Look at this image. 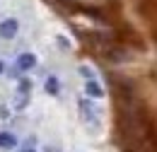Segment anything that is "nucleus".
<instances>
[{
	"mask_svg": "<svg viewBox=\"0 0 157 152\" xmlns=\"http://www.w3.org/2000/svg\"><path fill=\"white\" fill-rule=\"evenodd\" d=\"M24 152H32V150H24Z\"/></svg>",
	"mask_w": 157,
	"mask_h": 152,
	"instance_id": "6e6552de",
	"label": "nucleus"
},
{
	"mask_svg": "<svg viewBox=\"0 0 157 152\" xmlns=\"http://www.w3.org/2000/svg\"><path fill=\"white\" fill-rule=\"evenodd\" d=\"M85 89H87V94L94 97V99H99V97H101V87H99L94 80H87V87H85Z\"/></svg>",
	"mask_w": 157,
	"mask_h": 152,
	"instance_id": "39448f33",
	"label": "nucleus"
},
{
	"mask_svg": "<svg viewBox=\"0 0 157 152\" xmlns=\"http://www.w3.org/2000/svg\"><path fill=\"white\" fill-rule=\"evenodd\" d=\"M17 29H20L17 19H5V22L0 24V36L2 39H15L17 36Z\"/></svg>",
	"mask_w": 157,
	"mask_h": 152,
	"instance_id": "f257e3e1",
	"label": "nucleus"
},
{
	"mask_svg": "<svg viewBox=\"0 0 157 152\" xmlns=\"http://www.w3.org/2000/svg\"><path fill=\"white\" fill-rule=\"evenodd\" d=\"M0 73H2V63H0Z\"/></svg>",
	"mask_w": 157,
	"mask_h": 152,
	"instance_id": "0eeeda50",
	"label": "nucleus"
},
{
	"mask_svg": "<svg viewBox=\"0 0 157 152\" xmlns=\"http://www.w3.org/2000/svg\"><path fill=\"white\" fill-rule=\"evenodd\" d=\"M34 65H36L34 53H24V56H20V60H17V68H20V70H32Z\"/></svg>",
	"mask_w": 157,
	"mask_h": 152,
	"instance_id": "f03ea898",
	"label": "nucleus"
},
{
	"mask_svg": "<svg viewBox=\"0 0 157 152\" xmlns=\"http://www.w3.org/2000/svg\"><path fill=\"white\" fill-rule=\"evenodd\" d=\"M46 92H51V94L58 92V80H56V77H48V80H46Z\"/></svg>",
	"mask_w": 157,
	"mask_h": 152,
	"instance_id": "423d86ee",
	"label": "nucleus"
},
{
	"mask_svg": "<svg viewBox=\"0 0 157 152\" xmlns=\"http://www.w3.org/2000/svg\"><path fill=\"white\" fill-rule=\"evenodd\" d=\"M17 145V138L12 133H0V147H15Z\"/></svg>",
	"mask_w": 157,
	"mask_h": 152,
	"instance_id": "20e7f679",
	"label": "nucleus"
},
{
	"mask_svg": "<svg viewBox=\"0 0 157 152\" xmlns=\"http://www.w3.org/2000/svg\"><path fill=\"white\" fill-rule=\"evenodd\" d=\"M80 109H82V118H85V121H90V123H94V109H92V106H90V104H87L85 99L80 101Z\"/></svg>",
	"mask_w": 157,
	"mask_h": 152,
	"instance_id": "7ed1b4c3",
	"label": "nucleus"
}]
</instances>
